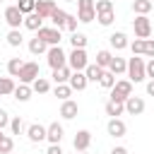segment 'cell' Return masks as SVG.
Masks as SVG:
<instances>
[{
    "label": "cell",
    "mask_w": 154,
    "mask_h": 154,
    "mask_svg": "<svg viewBox=\"0 0 154 154\" xmlns=\"http://www.w3.org/2000/svg\"><path fill=\"white\" fill-rule=\"evenodd\" d=\"M58 5L53 2V0H36V7H34V12L38 14V17H43V19H48L51 14H53V10H55Z\"/></svg>",
    "instance_id": "cell-13"
},
{
    "label": "cell",
    "mask_w": 154,
    "mask_h": 154,
    "mask_svg": "<svg viewBox=\"0 0 154 154\" xmlns=\"http://www.w3.org/2000/svg\"><path fill=\"white\" fill-rule=\"evenodd\" d=\"M128 79L132 82V84H137V82H144L147 79V75H144V58H140V55H132L130 60H128Z\"/></svg>",
    "instance_id": "cell-1"
},
{
    "label": "cell",
    "mask_w": 154,
    "mask_h": 154,
    "mask_svg": "<svg viewBox=\"0 0 154 154\" xmlns=\"http://www.w3.org/2000/svg\"><path fill=\"white\" fill-rule=\"evenodd\" d=\"M10 130H12V135H22L26 128H24V120L17 116V118H10Z\"/></svg>",
    "instance_id": "cell-37"
},
{
    "label": "cell",
    "mask_w": 154,
    "mask_h": 154,
    "mask_svg": "<svg viewBox=\"0 0 154 154\" xmlns=\"http://www.w3.org/2000/svg\"><path fill=\"white\" fill-rule=\"evenodd\" d=\"M94 12L101 14V12H113V2L111 0H96L94 2Z\"/></svg>",
    "instance_id": "cell-38"
},
{
    "label": "cell",
    "mask_w": 154,
    "mask_h": 154,
    "mask_svg": "<svg viewBox=\"0 0 154 154\" xmlns=\"http://www.w3.org/2000/svg\"><path fill=\"white\" fill-rule=\"evenodd\" d=\"M34 7H36V0H19V2H17V10H19L24 17H26V14H31V12H34Z\"/></svg>",
    "instance_id": "cell-35"
},
{
    "label": "cell",
    "mask_w": 154,
    "mask_h": 154,
    "mask_svg": "<svg viewBox=\"0 0 154 154\" xmlns=\"http://www.w3.org/2000/svg\"><path fill=\"white\" fill-rule=\"evenodd\" d=\"M147 58H154V38H144V53Z\"/></svg>",
    "instance_id": "cell-43"
},
{
    "label": "cell",
    "mask_w": 154,
    "mask_h": 154,
    "mask_svg": "<svg viewBox=\"0 0 154 154\" xmlns=\"http://www.w3.org/2000/svg\"><path fill=\"white\" fill-rule=\"evenodd\" d=\"M12 154H14V152H12Z\"/></svg>",
    "instance_id": "cell-56"
},
{
    "label": "cell",
    "mask_w": 154,
    "mask_h": 154,
    "mask_svg": "<svg viewBox=\"0 0 154 154\" xmlns=\"http://www.w3.org/2000/svg\"><path fill=\"white\" fill-rule=\"evenodd\" d=\"M2 137H5V135H2V130H0V140H2Z\"/></svg>",
    "instance_id": "cell-50"
},
{
    "label": "cell",
    "mask_w": 154,
    "mask_h": 154,
    "mask_svg": "<svg viewBox=\"0 0 154 154\" xmlns=\"http://www.w3.org/2000/svg\"><path fill=\"white\" fill-rule=\"evenodd\" d=\"M149 2H152V5H154V0H149Z\"/></svg>",
    "instance_id": "cell-53"
},
{
    "label": "cell",
    "mask_w": 154,
    "mask_h": 154,
    "mask_svg": "<svg viewBox=\"0 0 154 154\" xmlns=\"http://www.w3.org/2000/svg\"><path fill=\"white\" fill-rule=\"evenodd\" d=\"M128 96H132V82H130V79H118V82L113 84V89H111V99L125 103Z\"/></svg>",
    "instance_id": "cell-4"
},
{
    "label": "cell",
    "mask_w": 154,
    "mask_h": 154,
    "mask_svg": "<svg viewBox=\"0 0 154 154\" xmlns=\"http://www.w3.org/2000/svg\"><path fill=\"white\" fill-rule=\"evenodd\" d=\"M12 149H14V142H12L10 135H5L0 140V154H12Z\"/></svg>",
    "instance_id": "cell-39"
},
{
    "label": "cell",
    "mask_w": 154,
    "mask_h": 154,
    "mask_svg": "<svg viewBox=\"0 0 154 154\" xmlns=\"http://www.w3.org/2000/svg\"><path fill=\"white\" fill-rule=\"evenodd\" d=\"M46 154H63V149H60V144H51L46 149Z\"/></svg>",
    "instance_id": "cell-47"
},
{
    "label": "cell",
    "mask_w": 154,
    "mask_h": 154,
    "mask_svg": "<svg viewBox=\"0 0 154 154\" xmlns=\"http://www.w3.org/2000/svg\"><path fill=\"white\" fill-rule=\"evenodd\" d=\"M111 154H128V149H125V147H113Z\"/></svg>",
    "instance_id": "cell-49"
},
{
    "label": "cell",
    "mask_w": 154,
    "mask_h": 154,
    "mask_svg": "<svg viewBox=\"0 0 154 154\" xmlns=\"http://www.w3.org/2000/svg\"><path fill=\"white\" fill-rule=\"evenodd\" d=\"M46 60H48V65H51L53 70L67 65V55H65V51H63L60 46H51V48L46 51Z\"/></svg>",
    "instance_id": "cell-5"
},
{
    "label": "cell",
    "mask_w": 154,
    "mask_h": 154,
    "mask_svg": "<svg viewBox=\"0 0 154 154\" xmlns=\"http://www.w3.org/2000/svg\"><path fill=\"white\" fill-rule=\"evenodd\" d=\"M96 19H99L101 26H111L113 19H116V14H113V12H101V14H96Z\"/></svg>",
    "instance_id": "cell-40"
},
{
    "label": "cell",
    "mask_w": 154,
    "mask_h": 154,
    "mask_svg": "<svg viewBox=\"0 0 154 154\" xmlns=\"http://www.w3.org/2000/svg\"><path fill=\"white\" fill-rule=\"evenodd\" d=\"M77 154H89V152H77Z\"/></svg>",
    "instance_id": "cell-52"
},
{
    "label": "cell",
    "mask_w": 154,
    "mask_h": 154,
    "mask_svg": "<svg viewBox=\"0 0 154 154\" xmlns=\"http://www.w3.org/2000/svg\"><path fill=\"white\" fill-rule=\"evenodd\" d=\"M125 70H128V60L113 55V60H111V65H108V72H113V75H123Z\"/></svg>",
    "instance_id": "cell-22"
},
{
    "label": "cell",
    "mask_w": 154,
    "mask_h": 154,
    "mask_svg": "<svg viewBox=\"0 0 154 154\" xmlns=\"http://www.w3.org/2000/svg\"><path fill=\"white\" fill-rule=\"evenodd\" d=\"M99 84H101L103 89H113V84H116V75H113V72H108V70H103V75H101V79H99Z\"/></svg>",
    "instance_id": "cell-34"
},
{
    "label": "cell",
    "mask_w": 154,
    "mask_h": 154,
    "mask_svg": "<svg viewBox=\"0 0 154 154\" xmlns=\"http://www.w3.org/2000/svg\"><path fill=\"white\" fill-rule=\"evenodd\" d=\"M123 106H125V111H128L130 116H140V113H144V99H142V96H128Z\"/></svg>",
    "instance_id": "cell-9"
},
{
    "label": "cell",
    "mask_w": 154,
    "mask_h": 154,
    "mask_svg": "<svg viewBox=\"0 0 154 154\" xmlns=\"http://www.w3.org/2000/svg\"><path fill=\"white\" fill-rule=\"evenodd\" d=\"M111 2H113V0H111Z\"/></svg>",
    "instance_id": "cell-55"
},
{
    "label": "cell",
    "mask_w": 154,
    "mask_h": 154,
    "mask_svg": "<svg viewBox=\"0 0 154 154\" xmlns=\"http://www.w3.org/2000/svg\"><path fill=\"white\" fill-rule=\"evenodd\" d=\"M14 79L12 77H0V96H10L14 91Z\"/></svg>",
    "instance_id": "cell-29"
},
{
    "label": "cell",
    "mask_w": 154,
    "mask_h": 154,
    "mask_svg": "<svg viewBox=\"0 0 154 154\" xmlns=\"http://www.w3.org/2000/svg\"><path fill=\"white\" fill-rule=\"evenodd\" d=\"M77 19H79L82 24H89V22L96 19V12H94V10H77Z\"/></svg>",
    "instance_id": "cell-36"
},
{
    "label": "cell",
    "mask_w": 154,
    "mask_h": 154,
    "mask_svg": "<svg viewBox=\"0 0 154 154\" xmlns=\"http://www.w3.org/2000/svg\"><path fill=\"white\" fill-rule=\"evenodd\" d=\"M72 144H75V152H87L89 144H91V132H89V130H79V132L75 135Z\"/></svg>",
    "instance_id": "cell-11"
},
{
    "label": "cell",
    "mask_w": 154,
    "mask_h": 154,
    "mask_svg": "<svg viewBox=\"0 0 154 154\" xmlns=\"http://www.w3.org/2000/svg\"><path fill=\"white\" fill-rule=\"evenodd\" d=\"M31 94H34V91H31V84H22V82H19V84L14 87V91H12V96H14L17 101H22V103H24V101H29V99H31Z\"/></svg>",
    "instance_id": "cell-18"
},
{
    "label": "cell",
    "mask_w": 154,
    "mask_h": 154,
    "mask_svg": "<svg viewBox=\"0 0 154 154\" xmlns=\"http://www.w3.org/2000/svg\"><path fill=\"white\" fill-rule=\"evenodd\" d=\"M132 26H135V36H137V38H149V36H152V22H149V17L137 14V17L132 19Z\"/></svg>",
    "instance_id": "cell-6"
},
{
    "label": "cell",
    "mask_w": 154,
    "mask_h": 154,
    "mask_svg": "<svg viewBox=\"0 0 154 154\" xmlns=\"http://www.w3.org/2000/svg\"><path fill=\"white\" fill-rule=\"evenodd\" d=\"M147 94H149V96H154V79H149V82H147Z\"/></svg>",
    "instance_id": "cell-48"
},
{
    "label": "cell",
    "mask_w": 154,
    "mask_h": 154,
    "mask_svg": "<svg viewBox=\"0 0 154 154\" xmlns=\"http://www.w3.org/2000/svg\"><path fill=\"white\" fill-rule=\"evenodd\" d=\"M53 94H55V96H58L60 101H67V99L72 96V89H70V84H55Z\"/></svg>",
    "instance_id": "cell-32"
},
{
    "label": "cell",
    "mask_w": 154,
    "mask_h": 154,
    "mask_svg": "<svg viewBox=\"0 0 154 154\" xmlns=\"http://www.w3.org/2000/svg\"><path fill=\"white\" fill-rule=\"evenodd\" d=\"M5 22L10 24V29H19V26L24 24V14L17 10V5H10V7L5 10Z\"/></svg>",
    "instance_id": "cell-8"
},
{
    "label": "cell",
    "mask_w": 154,
    "mask_h": 154,
    "mask_svg": "<svg viewBox=\"0 0 154 154\" xmlns=\"http://www.w3.org/2000/svg\"><path fill=\"white\" fill-rule=\"evenodd\" d=\"M26 137H29L31 142H43V140H46V125L31 123V125L26 128Z\"/></svg>",
    "instance_id": "cell-14"
},
{
    "label": "cell",
    "mask_w": 154,
    "mask_h": 154,
    "mask_svg": "<svg viewBox=\"0 0 154 154\" xmlns=\"http://www.w3.org/2000/svg\"><path fill=\"white\" fill-rule=\"evenodd\" d=\"M65 2H77V0H65Z\"/></svg>",
    "instance_id": "cell-51"
},
{
    "label": "cell",
    "mask_w": 154,
    "mask_h": 154,
    "mask_svg": "<svg viewBox=\"0 0 154 154\" xmlns=\"http://www.w3.org/2000/svg\"><path fill=\"white\" fill-rule=\"evenodd\" d=\"M67 14H70V12H65V10H60V7H55V10H53V14H51L48 19L53 22V26H55V29H63V26H65Z\"/></svg>",
    "instance_id": "cell-21"
},
{
    "label": "cell",
    "mask_w": 154,
    "mask_h": 154,
    "mask_svg": "<svg viewBox=\"0 0 154 154\" xmlns=\"http://www.w3.org/2000/svg\"><path fill=\"white\" fill-rule=\"evenodd\" d=\"M84 75H87V82H99L101 75H103V70H101L96 63H89V65L84 67Z\"/></svg>",
    "instance_id": "cell-23"
},
{
    "label": "cell",
    "mask_w": 154,
    "mask_h": 154,
    "mask_svg": "<svg viewBox=\"0 0 154 154\" xmlns=\"http://www.w3.org/2000/svg\"><path fill=\"white\" fill-rule=\"evenodd\" d=\"M22 65H24L22 58H10V60H7V75H10V77H19Z\"/></svg>",
    "instance_id": "cell-27"
},
{
    "label": "cell",
    "mask_w": 154,
    "mask_h": 154,
    "mask_svg": "<svg viewBox=\"0 0 154 154\" xmlns=\"http://www.w3.org/2000/svg\"><path fill=\"white\" fill-rule=\"evenodd\" d=\"M144 75H147L149 79H154V58H149V60L144 63Z\"/></svg>",
    "instance_id": "cell-44"
},
{
    "label": "cell",
    "mask_w": 154,
    "mask_h": 154,
    "mask_svg": "<svg viewBox=\"0 0 154 154\" xmlns=\"http://www.w3.org/2000/svg\"><path fill=\"white\" fill-rule=\"evenodd\" d=\"M51 89V82L46 79V77H36L34 82H31V91H36V94H46Z\"/></svg>",
    "instance_id": "cell-28"
},
{
    "label": "cell",
    "mask_w": 154,
    "mask_h": 154,
    "mask_svg": "<svg viewBox=\"0 0 154 154\" xmlns=\"http://www.w3.org/2000/svg\"><path fill=\"white\" fill-rule=\"evenodd\" d=\"M70 75H72V70L65 65V67H58V70H53V82L55 84H67L70 82Z\"/></svg>",
    "instance_id": "cell-24"
},
{
    "label": "cell",
    "mask_w": 154,
    "mask_h": 154,
    "mask_svg": "<svg viewBox=\"0 0 154 154\" xmlns=\"http://www.w3.org/2000/svg\"><path fill=\"white\" fill-rule=\"evenodd\" d=\"M70 43H72V48H87V36L82 31H75V34H70Z\"/></svg>",
    "instance_id": "cell-33"
},
{
    "label": "cell",
    "mask_w": 154,
    "mask_h": 154,
    "mask_svg": "<svg viewBox=\"0 0 154 154\" xmlns=\"http://www.w3.org/2000/svg\"><path fill=\"white\" fill-rule=\"evenodd\" d=\"M63 135H65V130H63V125H60L58 120H55V123H51V125L46 128V140H48L51 144H60Z\"/></svg>",
    "instance_id": "cell-10"
},
{
    "label": "cell",
    "mask_w": 154,
    "mask_h": 154,
    "mask_svg": "<svg viewBox=\"0 0 154 154\" xmlns=\"http://www.w3.org/2000/svg\"><path fill=\"white\" fill-rule=\"evenodd\" d=\"M77 10H94V0H77Z\"/></svg>",
    "instance_id": "cell-45"
},
{
    "label": "cell",
    "mask_w": 154,
    "mask_h": 154,
    "mask_svg": "<svg viewBox=\"0 0 154 154\" xmlns=\"http://www.w3.org/2000/svg\"><path fill=\"white\" fill-rule=\"evenodd\" d=\"M87 65H89L87 51H84V48H72V53L67 55V67H70L72 72H84Z\"/></svg>",
    "instance_id": "cell-2"
},
{
    "label": "cell",
    "mask_w": 154,
    "mask_h": 154,
    "mask_svg": "<svg viewBox=\"0 0 154 154\" xmlns=\"http://www.w3.org/2000/svg\"><path fill=\"white\" fill-rule=\"evenodd\" d=\"M0 2H2V0H0Z\"/></svg>",
    "instance_id": "cell-54"
},
{
    "label": "cell",
    "mask_w": 154,
    "mask_h": 154,
    "mask_svg": "<svg viewBox=\"0 0 154 154\" xmlns=\"http://www.w3.org/2000/svg\"><path fill=\"white\" fill-rule=\"evenodd\" d=\"M29 51H31L34 55H41V53H46V51H48V46H46L38 36H34V38L29 41Z\"/></svg>",
    "instance_id": "cell-30"
},
{
    "label": "cell",
    "mask_w": 154,
    "mask_h": 154,
    "mask_svg": "<svg viewBox=\"0 0 154 154\" xmlns=\"http://www.w3.org/2000/svg\"><path fill=\"white\" fill-rule=\"evenodd\" d=\"M36 36L51 48V46H60V41H63V34H60V29H55V26H41L38 31H36Z\"/></svg>",
    "instance_id": "cell-3"
},
{
    "label": "cell",
    "mask_w": 154,
    "mask_h": 154,
    "mask_svg": "<svg viewBox=\"0 0 154 154\" xmlns=\"http://www.w3.org/2000/svg\"><path fill=\"white\" fill-rule=\"evenodd\" d=\"M128 46H130L132 55H142V53H144V38H135V41L128 43Z\"/></svg>",
    "instance_id": "cell-41"
},
{
    "label": "cell",
    "mask_w": 154,
    "mask_h": 154,
    "mask_svg": "<svg viewBox=\"0 0 154 154\" xmlns=\"http://www.w3.org/2000/svg\"><path fill=\"white\" fill-rule=\"evenodd\" d=\"M106 130H108V135H111V137H125L128 125H125L120 118H111V120H108V125H106Z\"/></svg>",
    "instance_id": "cell-12"
},
{
    "label": "cell",
    "mask_w": 154,
    "mask_h": 154,
    "mask_svg": "<svg viewBox=\"0 0 154 154\" xmlns=\"http://www.w3.org/2000/svg\"><path fill=\"white\" fill-rule=\"evenodd\" d=\"M108 43H111L116 51H123V48H128V36H125V31H113V34L108 36Z\"/></svg>",
    "instance_id": "cell-17"
},
{
    "label": "cell",
    "mask_w": 154,
    "mask_h": 154,
    "mask_svg": "<svg viewBox=\"0 0 154 154\" xmlns=\"http://www.w3.org/2000/svg\"><path fill=\"white\" fill-rule=\"evenodd\" d=\"M41 26H43V17H38L36 12H31V14L24 17V29H29V31H38Z\"/></svg>",
    "instance_id": "cell-19"
},
{
    "label": "cell",
    "mask_w": 154,
    "mask_h": 154,
    "mask_svg": "<svg viewBox=\"0 0 154 154\" xmlns=\"http://www.w3.org/2000/svg\"><path fill=\"white\" fill-rule=\"evenodd\" d=\"M77 113H79V106H77V101L67 99V101H63V103H60V116H63L65 120H72Z\"/></svg>",
    "instance_id": "cell-15"
},
{
    "label": "cell",
    "mask_w": 154,
    "mask_h": 154,
    "mask_svg": "<svg viewBox=\"0 0 154 154\" xmlns=\"http://www.w3.org/2000/svg\"><path fill=\"white\" fill-rule=\"evenodd\" d=\"M106 116H111V118H118V116H123V111H125V106L120 103V101H113V99H108L106 101Z\"/></svg>",
    "instance_id": "cell-20"
},
{
    "label": "cell",
    "mask_w": 154,
    "mask_h": 154,
    "mask_svg": "<svg viewBox=\"0 0 154 154\" xmlns=\"http://www.w3.org/2000/svg\"><path fill=\"white\" fill-rule=\"evenodd\" d=\"M67 84H70V89H72V91H82V89H87V84H89V82H87V75H84V72H72Z\"/></svg>",
    "instance_id": "cell-16"
},
{
    "label": "cell",
    "mask_w": 154,
    "mask_h": 154,
    "mask_svg": "<svg viewBox=\"0 0 154 154\" xmlns=\"http://www.w3.org/2000/svg\"><path fill=\"white\" fill-rule=\"evenodd\" d=\"M77 22H79V19H77L75 14H67V19H65V26H63V29H67L70 34H75V31H77Z\"/></svg>",
    "instance_id": "cell-42"
},
{
    "label": "cell",
    "mask_w": 154,
    "mask_h": 154,
    "mask_svg": "<svg viewBox=\"0 0 154 154\" xmlns=\"http://www.w3.org/2000/svg\"><path fill=\"white\" fill-rule=\"evenodd\" d=\"M111 60H113V53H111V51H106V48H103V51H99V53H96V65H99L101 70H108Z\"/></svg>",
    "instance_id": "cell-26"
},
{
    "label": "cell",
    "mask_w": 154,
    "mask_h": 154,
    "mask_svg": "<svg viewBox=\"0 0 154 154\" xmlns=\"http://www.w3.org/2000/svg\"><path fill=\"white\" fill-rule=\"evenodd\" d=\"M36 77H41L38 75V63H24L22 70H19V82L22 84H31Z\"/></svg>",
    "instance_id": "cell-7"
},
{
    "label": "cell",
    "mask_w": 154,
    "mask_h": 154,
    "mask_svg": "<svg viewBox=\"0 0 154 154\" xmlns=\"http://www.w3.org/2000/svg\"><path fill=\"white\" fill-rule=\"evenodd\" d=\"M5 38H7V46H12V48H19V46H22V41H24V36H22V31H19V29H10Z\"/></svg>",
    "instance_id": "cell-25"
},
{
    "label": "cell",
    "mask_w": 154,
    "mask_h": 154,
    "mask_svg": "<svg viewBox=\"0 0 154 154\" xmlns=\"http://www.w3.org/2000/svg\"><path fill=\"white\" fill-rule=\"evenodd\" d=\"M152 7H154V5H152L149 0H132V10H135L137 14H144V17H147Z\"/></svg>",
    "instance_id": "cell-31"
},
{
    "label": "cell",
    "mask_w": 154,
    "mask_h": 154,
    "mask_svg": "<svg viewBox=\"0 0 154 154\" xmlns=\"http://www.w3.org/2000/svg\"><path fill=\"white\" fill-rule=\"evenodd\" d=\"M10 125V116H7V111L5 108H0V130L2 128H7Z\"/></svg>",
    "instance_id": "cell-46"
}]
</instances>
